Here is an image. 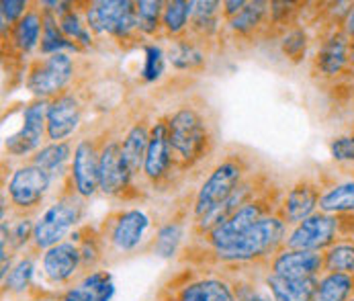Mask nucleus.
Wrapping results in <instances>:
<instances>
[{
	"label": "nucleus",
	"mask_w": 354,
	"mask_h": 301,
	"mask_svg": "<svg viewBox=\"0 0 354 301\" xmlns=\"http://www.w3.org/2000/svg\"><path fill=\"white\" fill-rule=\"evenodd\" d=\"M219 2L215 0H199L193 2V12H191V25L197 33L211 35L217 29L219 23Z\"/></svg>",
	"instance_id": "nucleus-33"
},
{
	"label": "nucleus",
	"mask_w": 354,
	"mask_h": 301,
	"mask_svg": "<svg viewBox=\"0 0 354 301\" xmlns=\"http://www.w3.org/2000/svg\"><path fill=\"white\" fill-rule=\"evenodd\" d=\"M44 35V10L29 8L27 15L10 29V42L15 50L21 53H31L41 46Z\"/></svg>",
	"instance_id": "nucleus-23"
},
{
	"label": "nucleus",
	"mask_w": 354,
	"mask_h": 301,
	"mask_svg": "<svg viewBox=\"0 0 354 301\" xmlns=\"http://www.w3.org/2000/svg\"><path fill=\"white\" fill-rule=\"evenodd\" d=\"M305 33L304 31H293V33H289L287 37H285V42H283V51L289 55V57H293V60H297L299 55H301V51H305Z\"/></svg>",
	"instance_id": "nucleus-43"
},
{
	"label": "nucleus",
	"mask_w": 354,
	"mask_h": 301,
	"mask_svg": "<svg viewBox=\"0 0 354 301\" xmlns=\"http://www.w3.org/2000/svg\"><path fill=\"white\" fill-rule=\"evenodd\" d=\"M168 60L176 70H195L205 64V53L193 42H174L168 51Z\"/></svg>",
	"instance_id": "nucleus-34"
},
{
	"label": "nucleus",
	"mask_w": 354,
	"mask_h": 301,
	"mask_svg": "<svg viewBox=\"0 0 354 301\" xmlns=\"http://www.w3.org/2000/svg\"><path fill=\"white\" fill-rule=\"evenodd\" d=\"M131 181L133 176L123 160L121 140L104 142L99 152V191L106 197H117L129 187Z\"/></svg>",
	"instance_id": "nucleus-12"
},
{
	"label": "nucleus",
	"mask_w": 354,
	"mask_h": 301,
	"mask_svg": "<svg viewBox=\"0 0 354 301\" xmlns=\"http://www.w3.org/2000/svg\"><path fill=\"white\" fill-rule=\"evenodd\" d=\"M324 271V254L283 248L270 258V271L283 279H317Z\"/></svg>",
	"instance_id": "nucleus-16"
},
{
	"label": "nucleus",
	"mask_w": 354,
	"mask_h": 301,
	"mask_svg": "<svg viewBox=\"0 0 354 301\" xmlns=\"http://www.w3.org/2000/svg\"><path fill=\"white\" fill-rule=\"evenodd\" d=\"M82 121V104L74 93H64L48 104V140L68 142Z\"/></svg>",
	"instance_id": "nucleus-14"
},
{
	"label": "nucleus",
	"mask_w": 354,
	"mask_h": 301,
	"mask_svg": "<svg viewBox=\"0 0 354 301\" xmlns=\"http://www.w3.org/2000/svg\"><path fill=\"white\" fill-rule=\"evenodd\" d=\"M287 224L279 215H264L236 242L223 248H213L211 254L221 264H246L274 256L285 246Z\"/></svg>",
	"instance_id": "nucleus-1"
},
{
	"label": "nucleus",
	"mask_w": 354,
	"mask_h": 301,
	"mask_svg": "<svg viewBox=\"0 0 354 301\" xmlns=\"http://www.w3.org/2000/svg\"><path fill=\"white\" fill-rule=\"evenodd\" d=\"M99 148L93 140L84 138L74 146V156L70 162V183L72 191L91 199L99 191Z\"/></svg>",
	"instance_id": "nucleus-10"
},
{
	"label": "nucleus",
	"mask_w": 354,
	"mask_h": 301,
	"mask_svg": "<svg viewBox=\"0 0 354 301\" xmlns=\"http://www.w3.org/2000/svg\"><path fill=\"white\" fill-rule=\"evenodd\" d=\"M164 4L160 0H140L136 2V15H138V31L142 35H156L162 27V15Z\"/></svg>",
	"instance_id": "nucleus-32"
},
{
	"label": "nucleus",
	"mask_w": 354,
	"mask_h": 301,
	"mask_svg": "<svg viewBox=\"0 0 354 301\" xmlns=\"http://www.w3.org/2000/svg\"><path fill=\"white\" fill-rule=\"evenodd\" d=\"M346 53H348V44L344 35H332L317 53V66L326 76L338 74L344 64H346Z\"/></svg>",
	"instance_id": "nucleus-26"
},
{
	"label": "nucleus",
	"mask_w": 354,
	"mask_h": 301,
	"mask_svg": "<svg viewBox=\"0 0 354 301\" xmlns=\"http://www.w3.org/2000/svg\"><path fill=\"white\" fill-rule=\"evenodd\" d=\"M72 156H74V150H72V144L70 142H50L48 146H44L39 152L33 154V164L44 168L51 179L55 181L57 176L64 174L66 170V164L72 162Z\"/></svg>",
	"instance_id": "nucleus-24"
},
{
	"label": "nucleus",
	"mask_w": 354,
	"mask_h": 301,
	"mask_svg": "<svg viewBox=\"0 0 354 301\" xmlns=\"http://www.w3.org/2000/svg\"><path fill=\"white\" fill-rule=\"evenodd\" d=\"M74 78V60L68 53H53L35 62L27 74V91L39 100L64 95Z\"/></svg>",
	"instance_id": "nucleus-6"
},
{
	"label": "nucleus",
	"mask_w": 354,
	"mask_h": 301,
	"mask_svg": "<svg viewBox=\"0 0 354 301\" xmlns=\"http://www.w3.org/2000/svg\"><path fill=\"white\" fill-rule=\"evenodd\" d=\"M144 68H142V80L144 82H156L162 78L164 74V66H166V55L164 50L156 44L146 46L144 50Z\"/></svg>",
	"instance_id": "nucleus-38"
},
{
	"label": "nucleus",
	"mask_w": 354,
	"mask_h": 301,
	"mask_svg": "<svg viewBox=\"0 0 354 301\" xmlns=\"http://www.w3.org/2000/svg\"><path fill=\"white\" fill-rule=\"evenodd\" d=\"M338 226H340V221L336 215H330L324 211L313 213L311 217L297 224L291 230V234H287L285 248L311 252H322L324 248H330V246H334Z\"/></svg>",
	"instance_id": "nucleus-9"
},
{
	"label": "nucleus",
	"mask_w": 354,
	"mask_h": 301,
	"mask_svg": "<svg viewBox=\"0 0 354 301\" xmlns=\"http://www.w3.org/2000/svg\"><path fill=\"white\" fill-rule=\"evenodd\" d=\"M332 158L338 162H354V136H344V138H336L330 144Z\"/></svg>",
	"instance_id": "nucleus-42"
},
{
	"label": "nucleus",
	"mask_w": 354,
	"mask_h": 301,
	"mask_svg": "<svg viewBox=\"0 0 354 301\" xmlns=\"http://www.w3.org/2000/svg\"><path fill=\"white\" fill-rule=\"evenodd\" d=\"M166 125L172 158L178 160L183 166L199 162L211 142L209 127L201 113L193 107H180L168 117Z\"/></svg>",
	"instance_id": "nucleus-2"
},
{
	"label": "nucleus",
	"mask_w": 354,
	"mask_h": 301,
	"mask_svg": "<svg viewBox=\"0 0 354 301\" xmlns=\"http://www.w3.org/2000/svg\"><path fill=\"white\" fill-rule=\"evenodd\" d=\"M39 51L46 55H53V53H66V51H80L76 44H72L59 29L57 25V17L44 10V35H41V46Z\"/></svg>",
	"instance_id": "nucleus-27"
},
{
	"label": "nucleus",
	"mask_w": 354,
	"mask_h": 301,
	"mask_svg": "<svg viewBox=\"0 0 354 301\" xmlns=\"http://www.w3.org/2000/svg\"><path fill=\"white\" fill-rule=\"evenodd\" d=\"M354 293V277L342 273H326L315 287L313 301H348Z\"/></svg>",
	"instance_id": "nucleus-25"
},
{
	"label": "nucleus",
	"mask_w": 354,
	"mask_h": 301,
	"mask_svg": "<svg viewBox=\"0 0 354 301\" xmlns=\"http://www.w3.org/2000/svg\"><path fill=\"white\" fill-rule=\"evenodd\" d=\"M174 301H238L234 285L221 277H199L180 285Z\"/></svg>",
	"instance_id": "nucleus-18"
},
{
	"label": "nucleus",
	"mask_w": 354,
	"mask_h": 301,
	"mask_svg": "<svg viewBox=\"0 0 354 301\" xmlns=\"http://www.w3.org/2000/svg\"><path fill=\"white\" fill-rule=\"evenodd\" d=\"M170 166H172V150H170V140H168V125L166 121H156L150 131L144 174L150 181H160L166 176Z\"/></svg>",
	"instance_id": "nucleus-17"
},
{
	"label": "nucleus",
	"mask_w": 354,
	"mask_h": 301,
	"mask_svg": "<svg viewBox=\"0 0 354 301\" xmlns=\"http://www.w3.org/2000/svg\"><path fill=\"white\" fill-rule=\"evenodd\" d=\"M266 12V2H246V6L227 21L230 29L240 35H248L262 23Z\"/></svg>",
	"instance_id": "nucleus-36"
},
{
	"label": "nucleus",
	"mask_w": 354,
	"mask_h": 301,
	"mask_svg": "<svg viewBox=\"0 0 354 301\" xmlns=\"http://www.w3.org/2000/svg\"><path fill=\"white\" fill-rule=\"evenodd\" d=\"M319 209L330 215L353 213L354 211V181L340 183L319 197Z\"/></svg>",
	"instance_id": "nucleus-29"
},
{
	"label": "nucleus",
	"mask_w": 354,
	"mask_h": 301,
	"mask_svg": "<svg viewBox=\"0 0 354 301\" xmlns=\"http://www.w3.org/2000/svg\"><path fill=\"white\" fill-rule=\"evenodd\" d=\"M315 207H319V193L317 189L307 183L301 181L297 185H293L289 189V193L285 195L283 199V221L285 224H301L304 219L311 217L315 213Z\"/></svg>",
	"instance_id": "nucleus-19"
},
{
	"label": "nucleus",
	"mask_w": 354,
	"mask_h": 301,
	"mask_svg": "<svg viewBox=\"0 0 354 301\" xmlns=\"http://www.w3.org/2000/svg\"><path fill=\"white\" fill-rule=\"evenodd\" d=\"M242 179H244V164L238 158H227L219 162L197 191L193 205L195 219H201L211 211H215L217 207H221L240 189V185L244 183Z\"/></svg>",
	"instance_id": "nucleus-4"
},
{
	"label": "nucleus",
	"mask_w": 354,
	"mask_h": 301,
	"mask_svg": "<svg viewBox=\"0 0 354 301\" xmlns=\"http://www.w3.org/2000/svg\"><path fill=\"white\" fill-rule=\"evenodd\" d=\"M353 301H354V300H353Z\"/></svg>",
	"instance_id": "nucleus-47"
},
{
	"label": "nucleus",
	"mask_w": 354,
	"mask_h": 301,
	"mask_svg": "<svg viewBox=\"0 0 354 301\" xmlns=\"http://www.w3.org/2000/svg\"><path fill=\"white\" fill-rule=\"evenodd\" d=\"M346 31L354 35V8H351V12H348V17H346Z\"/></svg>",
	"instance_id": "nucleus-45"
},
{
	"label": "nucleus",
	"mask_w": 354,
	"mask_h": 301,
	"mask_svg": "<svg viewBox=\"0 0 354 301\" xmlns=\"http://www.w3.org/2000/svg\"><path fill=\"white\" fill-rule=\"evenodd\" d=\"M29 2L27 0H2L0 4V23H2V31H6V27H15L25 15Z\"/></svg>",
	"instance_id": "nucleus-40"
},
{
	"label": "nucleus",
	"mask_w": 354,
	"mask_h": 301,
	"mask_svg": "<svg viewBox=\"0 0 354 301\" xmlns=\"http://www.w3.org/2000/svg\"><path fill=\"white\" fill-rule=\"evenodd\" d=\"M232 285H234V293H236L238 301H274L270 293H264L260 287H256L254 283H248V281H238Z\"/></svg>",
	"instance_id": "nucleus-41"
},
{
	"label": "nucleus",
	"mask_w": 354,
	"mask_h": 301,
	"mask_svg": "<svg viewBox=\"0 0 354 301\" xmlns=\"http://www.w3.org/2000/svg\"><path fill=\"white\" fill-rule=\"evenodd\" d=\"M150 127L140 121V123H133L127 134L123 136L121 140V152H123V160L127 164V170L129 174L136 179L142 170H144V164H146V154H148V144H150Z\"/></svg>",
	"instance_id": "nucleus-21"
},
{
	"label": "nucleus",
	"mask_w": 354,
	"mask_h": 301,
	"mask_svg": "<svg viewBox=\"0 0 354 301\" xmlns=\"http://www.w3.org/2000/svg\"><path fill=\"white\" fill-rule=\"evenodd\" d=\"M266 215V205L262 201H248L244 203L240 209H236L225 221H221L219 226H215L205 238L209 248H223L230 246L232 242H236L240 236H244L258 219H262Z\"/></svg>",
	"instance_id": "nucleus-11"
},
{
	"label": "nucleus",
	"mask_w": 354,
	"mask_h": 301,
	"mask_svg": "<svg viewBox=\"0 0 354 301\" xmlns=\"http://www.w3.org/2000/svg\"><path fill=\"white\" fill-rule=\"evenodd\" d=\"M84 213L82 197H78L72 189L70 193H64L57 201H53L50 207L35 219L33 230V250L46 252L51 246L64 242V238L80 224Z\"/></svg>",
	"instance_id": "nucleus-3"
},
{
	"label": "nucleus",
	"mask_w": 354,
	"mask_h": 301,
	"mask_svg": "<svg viewBox=\"0 0 354 301\" xmlns=\"http://www.w3.org/2000/svg\"><path fill=\"white\" fill-rule=\"evenodd\" d=\"M319 279H283L266 273L264 285L274 301H313Z\"/></svg>",
	"instance_id": "nucleus-22"
},
{
	"label": "nucleus",
	"mask_w": 354,
	"mask_h": 301,
	"mask_svg": "<svg viewBox=\"0 0 354 301\" xmlns=\"http://www.w3.org/2000/svg\"><path fill=\"white\" fill-rule=\"evenodd\" d=\"M223 6H225V15H227V19H232V17H236V15L246 6V2H244V0H225V2H223Z\"/></svg>",
	"instance_id": "nucleus-44"
},
{
	"label": "nucleus",
	"mask_w": 354,
	"mask_h": 301,
	"mask_svg": "<svg viewBox=\"0 0 354 301\" xmlns=\"http://www.w3.org/2000/svg\"><path fill=\"white\" fill-rule=\"evenodd\" d=\"M324 271L354 277V244L342 242V244L330 246L324 254Z\"/></svg>",
	"instance_id": "nucleus-35"
},
{
	"label": "nucleus",
	"mask_w": 354,
	"mask_h": 301,
	"mask_svg": "<svg viewBox=\"0 0 354 301\" xmlns=\"http://www.w3.org/2000/svg\"><path fill=\"white\" fill-rule=\"evenodd\" d=\"M51 185H53V179L50 174L31 162L12 170L8 185H6V193H8L10 203L19 211H31L44 203L46 195L50 193Z\"/></svg>",
	"instance_id": "nucleus-8"
},
{
	"label": "nucleus",
	"mask_w": 354,
	"mask_h": 301,
	"mask_svg": "<svg viewBox=\"0 0 354 301\" xmlns=\"http://www.w3.org/2000/svg\"><path fill=\"white\" fill-rule=\"evenodd\" d=\"M82 268V254L74 240H64L41 256V273L51 285L70 283Z\"/></svg>",
	"instance_id": "nucleus-15"
},
{
	"label": "nucleus",
	"mask_w": 354,
	"mask_h": 301,
	"mask_svg": "<svg viewBox=\"0 0 354 301\" xmlns=\"http://www.w3.org/2000/svg\"><path fill=\"white\" fill-rule=\"evenodd\" d=\"M150 230V217L142 209H125L117 213L109 224V244L117 252L136 250L146 232Z\"/></svg>",
	"instance_id": "nucleus-13"
},
{
	"label": "nucleus",
	"mask_w": 354,
	"mask_h": 301,
	"mask_svg": "<svg viewBox=\"0 0 354 301\" xmlns=\"http://www.w3.org/2000/svg\"><path fill=\"white\" fill-rule=\"evenodd\" d=\"M33 275H35V258L33 256H21L12 264L8 275L2 279V287L8 293H25L33 281Z\"/></svg>",
	"instance_id": "nucleus-30"
},
{
	"label": "nucleus",
	"mask_w": 354,
	"mask_h": 301,
	"mask_svg": "<svg viewBox=\"0 0 354 301\" xmlns=\"http://www.w3.org/2000/svg\"><path fill=\"white\" fill-rule=\"evenodd\" d=\"M115 295V281L109 271H91L74 287H70L62 301H111Z\"/></svg>",
	"instance_id": "nucleus-20"
},
{
	"label": "nucleus",
	"mask_w": 354,
	"mask_h": 301,
	"mask_svg": "<svg viewBox=\"0 0 354 301\" xmlns=\"http://www.w3.org/2000/svg\"><path fill=\"white\" fill-rule=\"evenodd\" d=\"M33 230H35V221L31 217H21L12 224H8V250L19 252L23 250L27 244L33 242Z\"/></svg>",
	"instance_id": "nucleus-39"
},
{
	"label": "nucleus",
	"mask_w": 354,
	"mask_h": 301,
	"mask_svg": "<svg viewBox=\"0 0 354 301\" xmlns=\"http://www.w3.org/2000/svg\"><path fill=\"white\" fill-rule=\"evenodd\" d=\"M191 12H193V0H172L164 4V15H162V27L166 29V33L170 35H180L189 21H191Z\"/></svg>",
	"instance_id": "nucleus-31"
},
{
	"label": "nucleus",
	"mask_w": 354,
	"mask_h": 301,
	"mask_svg": "<svg viewBox=\"0 0 354 301\" xmlns=\"http://www.w3.org/2000/svg\"><path fill=\"white\" fill-rule=\"evenodd\" d=\"M84 21L97 35H111L115 39H127L138 31L136 2L129 0H97L86 4Z\"/></svg>",
	"instance_id": "nucleus-5"
},
{
	"label": "nucleus",
	"mask_w": 354,
	"mask_h": 301,
	"mask_svg": "<svg viewBox=\"0 0 354 301\" xmlns=\"http://www.w3.org/2000/svg\"><path fill=\"white\" fill-rule=\"evenodd\" d=\"M48 104L50 100L35 99L23 109L19 131L4 142V150L8 156L23 158L41 150L44 136H48Z\"/></svg>",
	"instance_id": "nucleus-7"
},
{
	"label": "nucleus",
	"mask_w": 354,
	"mask_h": 301,
	"mask_svg": "<svg viewBox=\"0 0 354 301\" xmlns=\"http://www.w3.org/2000/svg\"><path fill=\"white\" fill-rule=\"evenodd\" d=\"M351 50H353V60H354V42H353V48H351Z\"/></svg>",
	"instance_id": "nucleus-46"
},
{
	"label": "nucleus",
	"mask_w": 354,
	"mask_h": 301,
	"mask_svg": "<svg viewBox=\"0 0 354 301\" xmlns=\"http://www.w3.org/2000/svg\"><path fill=\"white\" fill-rule=\"evenodd\" d=\"M183 238H185V224L178 221V219H172L168 224H164L156 238L152 242V250L156 256L160 258H172L176 256V252L183 244Z\"/></svg>",
	"instance_id": "nucleus-28"
},
{
	"label": "nucleus",
	"mask_w": 354,
	"mask_h": 301,
	"mask_svg": "<svg viewBox=\"0 0 354 301\" xmlns=\"http://www.w3.org/2000/svg\"><path fill=\"white\" fill-rule=\"evenodd\" d=\"M72 240L78 244L80 254H82V268H88V273H91V268L97 271V264H99V260L102 258V248L99 236H95V234L93 236H82V232L78 230L76 234H72Z\"/></svg>",
	"instance_id": "nucleus-37"
}]
</instances>
